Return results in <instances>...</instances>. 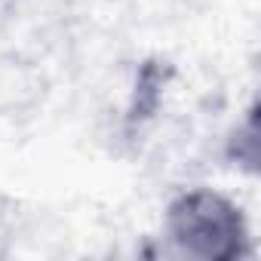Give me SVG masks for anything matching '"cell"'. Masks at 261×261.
Returning a JSON list of instances; mask_svg holds the SVG:
<instances>
[{
  "label": "cell",
  "mask_w": 261,
  "mask_h": 261,
  "mask_svg": "<svg viewBox=\"0 0 261 261\" xmlns=\"http://www.w3.org/2000/svg\"><path fill=\"white\" fill-rule=\"evenodd\" d=\"M160 240L169 255L185 261H243L252 255L246 209L209 185L181 188L166 200Z\"/></svg>",
  "instance_id": "6da1fadb"
},
{
  "label": "cell",
  "mask_w": 261,
  "mask_h": 261,
  "mask_svg": "<svg viewBox=\"0 0 261 261\" xmlns=\"http://www.w3.org/2000/svg\"><path fill=\"white\" fill-rule=\"evenodd\" d=\"M46 77L43 71L16 56V53H0V117H25L37 111L46 98Z\"/></svg>",
  "instance_id": "7a4b0ae2"
},
{
  "label": "cell",
  "mask_w": 261,
  "mask_h": 261,
  "mask_svg": "<svg viewBox=\"0 0 261 261\" xmlns=\"http://www.w3.org/2000/svg\"><path fill=\"white\" fill-rule=\"evenodd\" d=\"M169 77H172V68L160 59H148L139 65L133 92H129V105L123 114V126L129 133H139V129H145L157 117L163 95H166V86H169Z\"/></svg>",
  "instance_id": "3957f363"
},
{
  "label": "cell",
  "mask_w": 261,
  "mask_h": 261,
  "mask_svg": "<svg viewBox=\"0 0 261 261\" xmlns=\"http://www.w3.org/2000/svg\"><path fill=\"white\" fill-rule=\"evenodd\" d=\"M224 157L230 166H237L246 175L258 172V160H261V129H258V101H252L243 114V120H237V126L230 129V136L224 142Z\"/></svg>",
  "instance_id": "277c9868"
},
{
  "label": "cell",
  "mask_w": 261,
  "mask_h": 261,
  "mask_svg": "<svg viewBox=\"0 0 261 261\" xmlns=\"http://www.w3.org/2000/svg\"><path fill=\"white\" fill-rule=\"evenodd\" d=\"M4 203V200H0ZM13 233H16V221H13V206H0V258L10 255L13 246Z\"/></svg>",
  "instance_id": "5b68a950"
}]
</instances>
